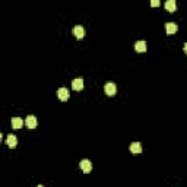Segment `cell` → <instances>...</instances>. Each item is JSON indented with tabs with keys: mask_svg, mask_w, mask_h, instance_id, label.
<instances>
[{
	"mask_svg": "<svg viewBox=\"0 0 187 187\" xmlns=\"http://www.w3.org/2000/svg\"><path fill=\"white\" fill-rule=\"evenodd\" d=\"M104 92H105L108 97H113V95H115V92H117V86H115L113 82H108V83H105V86H104Z\"/></svg>",
	"mask_w": 187,
	"mask_h": 187,
	"instance_id": "6da1fadb",
	"label": "cell"
},
{
	"mask_svg": "<svg viewBox=\"0 0 187 187\" xmlns=\"http://www.w3.org/2000/svg\"><path fill=\"white\" fill-rule=\"evenodd\" d=\"M135 50H136L137 53H145V51H146V43H145V41H137V43L135 44Z\"/></svg>",
	"mask_w": 187,
	"mask_h": 187,
	"instance_id": "8fae6325",
	"label": "cell"
},
{
	"mask_svg": "<svg viewBox=\"0 0 187 187\" xmlns=\"http://www.w3.org/2000/svg\"><path fill=\"white\" fill-rule=\"evenodd\" d=\"M149 2H151V6H152V8H158V6L161 4L159 0H149Z\"/></svg>",
	"mask_w": 187,
	"mask_h": 187,
	"instance_id": "4fadbf2b",
	"label": "cell"
},
{
	"mask_svg": "<svg viewBox=\"0 0 187 187\" xmlns=\"http://www.w3.org/2000/svg\"><path fill=\"white\" fill-rule=\"evenodd\" d=\"M25 124L28 126V129H35L38 126V120H37L35 115H28L25 120Z\"/></svg>",
	"mask_w": 187,
	"mask_h": 187,
	"instance_id": "7a4b0ae2",
	"label": "cell"
},
{
	"mask_svg": "<svg viewBox=\"0 0 187 187\" xmlns=\"http://www.w3.org/2000/svg\"><path fill=\"white\" fill-rule=\"evenodd\" d=\"M73 35H75L77 40H82L83 37H85V28L81 26V25L75 26V28H73Z\"/></svg>",
	"mask_w": 187,
	"mask_h": 187,
	"instance_id": "277c9868",
	"label": "cell"
},
{
	"mask_svg": "<svg viewBox=\"0 0 187 187\" xmlns=\"http://www.w3.org/2000/svg\"><path fill=\"white\" fill-rule=\"evenodd\" d=\"M165 9L168 12H175V9H177V3H175V0H168L165 3Z\"/></svg>",
	"mask_w": 187,
	"mask_h": 187,
	"instance_id": "30bf717a",
	"label": "cell"
},
{
	"mask_svg": "<svg viewBox=\"0 0 187 187\" xmlns=\"http://www.w3.org/2000/svg\"><path fill=\"white\" fill-rule=\"evenodd\" d=\"M2 139H3V136H2V133H0V142H2Z\"/></svg>",
	"mask_w": 187,
	"mask_h": 187,
	"instance_id": "5bb4252c",
	"label": "cell"
},
{
	"mask_svg": "<svg viewBox=\"0 0 187 187\" xmlns=\"http://www.w3.org/2000/svg\"><path fill=\"white\" fill-rule=\"evenodd\" d=\"M79 165H81V170L83 173H91V170H92V164H91L89 159H82Z\"/></svg>",
	"mask_w": 187,
	"mask_h": 187,
	"instance_id": "5b68a950",
	"label": "cell"
},
{
	"mask_svg": "<svg viewBox=\"0 0 187 187\" xmlns=\"http://www.w3.org/2000/svg\"><path fill=\"white\" fill-rule=\"evenodd\" d=\"M130 152L132 153H140L142 152V145H140V142H133V143L130 145Z\"/></svg>",
	"mask_w": 187,
	"mask_h": 187,
	"instance_id": "9c48e42d",
	"label": "cell"
},
{
	"mask_svg": "<svg viewBox=\"0 0 187 187\" xmlns=\"http://www.w3.org/2000/svg\"><path fill=\"white\" fill-rule=\"evenodd\" d=\"M22 124H24L22 119H19V117H13L12 119V127L13 129H21Z\"/></svg>",
	"mask_w": 187,
	"mask_h": 187,
	"instance_id": "7c38bea8",
	"label": "cell"
},
{
	"mask_svg": "<svg viewBox=\"0 0 187 187\" xmlns=\"http://www.w3.org/2000/svg\"><path fill=\"white\" fill-rule=\"evenodd\" d=\"M165 29H167V34L171 35V34H175V32L179 31V26H177V24H174V22H168L165 26Z\"/></svg>",
	"mask_w": 187,
	"mask_h": 187,
	"instance_id": "52a82bcc",
	"label": "cell"
},
{
	"mask_svg": "<svg viewBox=\"0 0 187 187\" xmlns=\"http://www.w3.org/2000/svg\"><path fill=\"white\" fill-rule=\"evenodd\" d=\"M57 98H59L60 101H67L69 99L67 88H59V89H57Z\"/></svg>",
	"mask_w": 187,
	"mask_h": 187,
	"instance_id": "3957f363",
	"label": "cell"
},
{
	"mask_svg": "<svg viewBox=\"0 0 187 187\" xmlns=\"http://www.w3.org/2000/svg\"><path fill=\"white\" fill-rule=\"evenodd\" d=\"M6 143H8L9 148H15V146L18 145V139H16V136H15V135H9V136L6 137Z\"/></svg>",
	"mask_w": 187,
	"mask_h": 187,
	"instance_id": "ba28073f",
	"label": "cell"
},
{
	"mask_svg": "<svg viewBox=\"0 0 187 187\" xmlns=\"http://www.w3.org/2000/svg\"><path fill=\"white\" fill-rule=\"evenodd\" d=\"M83 86H85V83H83V79H81V77H77V79H75L72 82V88L75 91H82Z\"/></svg>",
	"mask_w": 187,
	"mask_h": 187,
	"instance_id": "8992f818",
	"label": "cell"
}]
</instances>
